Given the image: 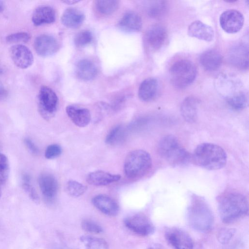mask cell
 <instances>
[{
  "label": "cell",
  "instance_id": "obj_1",
  "mask_svg": "<svg viewBox=\"0 0 249 249\" xmlns=\"http://www.w3.org/2000/svg\"><path fill=\"white\" fill-rule=\"evenodd\" d=\"M220 218L226 224L233 223L248 215L249 203L240 193L230 192L220 195L217 199Z\"/></svg>",
  "mask_w": 249,
  "mask_h": 249
},
{
  "label": "cell",
  "instance_id": "obj_2",
  "mask_svg": "<svg viewBox=\"0 0 249 249\" xmlns=\"http://www.w3.org/2000/svg\"><path fill=\"white\" fill-rule=\"evenodd\" d=\"M191 160L196 165L209 170H216L225 166L227 156L220 146L205 142L198 145L195 149Z\"/></svg>",
  "mask_w": 249,
  "mask_h": 249
},
{
  "label": "cell",
  "instance_id": "obj_3",
  "mask_svg": "<svg viewBox=\"0 0 249 249\" xmlns=\"http://www.w3.org/2000/svg\"><path fill=\"white\" fill-rule=\"evenodd\" d=\"M187 216L190 226L200 232H207L213 228L214 216L212 210L201 196L193 195L187 209Z\"/></svg>",
  "mask_w": 249,
  "mask_h": 249
},
{
  "label": "cell",
  "instance_id": "obj_4",
  "mask_svg": "<svg viewBox=\"0 0 249 249\" xmlns=\"http://www.w3.org/2000/svg\"><path fill=\"white\" fill-rule=\"evenodd\" d=\"M158 152L171 165L187 164L191 160L189 153L180 144L178 139L172 135H166L159 142Z\"/></svg>",
  "mask_w": 249,
  "mask_h": 249
},
{
  "label": "cell",
  "instance_id": "obj_5",
  "mask_svg": "<svg viewBox=\"0 0 249 249\" xmlns=\"http://www.w3.org/2000/svg\"><path fill=\"white\" fill-rule=\"evenodd\" d=\"M152 166L150 155L142 149L133 150L126 155L124 162L125 176L130 179H138L146 174Z\"/></svg>",
  "mask_w": 249,
  "mask_h": 249
},
{
  "label": "cell",
  "instance_id": "obj_6",
  "mask_svg": "<svg viewBox=\"0 0 249 249\" xmlns=\"http://www.w3.org/2000/svg\"><path fill=\"white\" fill-rule=\"evenodd\" d=\"M196 73L195 65L187 59L176 61L169 70L171 83L179 89L185 88L191 84L195 80Z\"/></svg>",
  "mask_w": 249,
  "mask_h": 249
},
{
  "label": "cell",
  "instance_id": "obj_7",
  "mask_svg": "<svg viewBox=\"0 0 249 249\" xmlns=\"http://www.w3.org/2000/svg\"><path fill=\"white\" fill-rule=\"evenodd\" d=\"M37 100L38 110L42 117L46 120L53 118L58 105V99L55 92L47 86H42Z\"/></svg>",
  "mask_w": 249,
  "mask_h": 249
},
{
  "label": "cell",
  "instance_id": "obj_8",
  "mask_svg": "<svg viewBox=\"0 0 249 249\" xmlns=\"http://www.w3.org/2000/svg\"><path fill=\"white\" fill-rule=\"evenodd\" d=\"M124 224L129 230L142 236H149L155 231V226L150 219L142 213L135 214L125 218Z\"/></svg>",
  "mask_w": 249,
  "mask_h": 249
},
{
  "label": "cell",
  "instance_id": "obj_9",
  "mask_svg": "<svg viewBox=\"0 0 249 249\" xmlns=\"http://www.w3.org/2000/svg\"><path fill=\"white\" fill-rule=\"evenodd\" d=\"M168 38L166 28L161 24L150 26L144 35V42L146 47L152 51L160 50L165 44Z\"/></svg>",
  "mask_w": 249,
  "mask_h": 249
},
{
  "label": "cell",
  "instance_id": "obj_10",
  "mask_svg": "<svg viewBox=\"0 0 249 249\" xmlns=\"http://www.w3.org/2000/svg\"><path fill=\"white\" fill-rule=\"evenodd\" d=\"M164 237L167 243L174 249H193L191 237L184 230L177 227L165 229Z\"/></svg>",
  "mask_w": 249,
  "mask_h": 249
},
{
  "label": "cell",
  "instance_id": "obj_11",
  "mask_svg": "<svg viewBox=\"0 0 249 249\" xmlns=\"http://www.w3.org/2000/svg\"><path fill=\"white\" fill-rule=\"evenodd\" d=\"M244 21L242 14L234 9L224 11L219 18L221 28L226 32L230 34L239 32L243 27Z\"/></svg>",
  "mask_w": 249,
  "mask_h": 249
},
{
  "label": "cell",
  "instance_id": "obj_12",
  "mask_svg": "<svg viewBox=\"0 0 249 249\" xmlns=\"http://www.w3.org/2000/svg\"><path fill=\"white\" fill-rule=\"evenodd\" d=\"M9 53L15 65L20 69H27L33 63L32 52L23 44L13 45L10 48Z\"/></svg>",
  "mask_w": 249,
  "mask_h": 249
},
{
  "label": "cell",
  "instance_id": "obj_13",
  "mask_svg": "<svg viewBox=\"0 0 249 249\" xmlns=\"http://www.w3.org/2000/svg\"><path fill=\"white\" fill-rule=\"evenodd\" d=\"M59 43L53 36L43 34L34 40V47L36 53L42 57H47L55 53L59 49Z\"/></svg>",
  "mask_w": 249,
  "mask_h": 249
},
{
  "label": "cell",
  "instance_id": "obj_14",
  "mask_svg": "<svg viewBox=\"0 0 249 249\" xmlns=\"http://www.w3.org/2000/svg\"><path fill=\"white\" fill-rule=\"evenodd\" d=\"M38 184L41 192L46 199L53 200L56 196L58 184L55 178L49 173H42L38 177Z\"/></svg>",
  "mask_w": 249,
  "mask_h": 249
},
{
  "label": "cell",
  "instance_id": "obj_15",
  "mask_svg": "<svg viewBox=\"0 0 249 249\" xmlns=\"http://www.w3.org/2000/svg\"><path fill=\"white\" fill-rule=\"evenodd\" d=\"M94 206L99 211L108 216H115L119 212L117 203L110 196L105 195H98L92 200Z\"/></svg>",
  "mask_w": 249,
  "mask_h": 249
},
{
  "label": "cell",
  "instance_id": "obj_16",
  "mask_svg": "<svg viewBox=\"0 0 249 249\" xmlns=\"http://www.w3.org/2000/svg\"><path fill=\"white\" fill-rule=\"evenodd\" d=\"M66 112L72 122L78 127H85L90 122V113L89 110L86 108L74 105H69L66 107Z\"/></svg>",
  "mask_w": 249,
  "mask_h": 249
},
{
  "label": "cell",
  "instance_id": "obj_17",
  "mask_svg": "<svg viewBox=\"0 0 249 249\" xmlns=\"http://www.w3.org/2000/svg\"><path fill=\"white\" fill-rule=\"evenodd\" d=\"M121 176L102 170H97L89 173L87 176V182L94 186H106L117 182Z\"/></svg>",
  "mask_w": 249,
  "mask_h": 249
},
{
  "label": "cell",
  "instance_id": "obj_18",
  "mask_svg": "<svg viewBox=\"0 0 249 249\" xmlns=\"http://www.w3.org/2000/svg\"><path fill=\"white\" fill-rule=\"evenodd\" d=\"M188 34L191 37L207 42L212 41L214 36L213 29L199 20L194 21L189 25Z\"/></svg>",
  "mask_w": 249,
  "mask_h": 249
},
{
  "label": "cell",
  "instance_id": "obj_19",
  "mask_svg": "<svg viewBox=\"0 0 249 249\" xmlns=\"http://www.w3.org/2000/svg\"><path fill=\"white\" fill-rule=\"evenodd\" d=\"M55 19V12L53 8L48 5H40L33 12L32 20L36 26L53 22Z\"/></svg>",
  "mask_w": 249,
  "mask_h": 249
},
{
  "label": "cell",
  "instance_id": "obj_20",
  "mask_svg": "<svg viewBox=\"0 0 249 249\" xmlns=\"http://www.w3.org/2000/svg\"><path fill=\"white\" fill-rule=\"evenodd\" d=\"M222 62V56L216 50L211 49L203 53L200 57V62L202 67L209 71L218 70Z\"/></svg>",
  "mask_w": 249,
  "mask_h": 249
},
{
  "label": "cell",
  "instance_id": "obj_21",
  "mask_svg": "<svg viewBox=\"0 0 249 249\" xmlns=\"http://www.w3.org/2000/svg\"><path fill=\"white\" fill-rule=\"evenodd\" d=\"M198 104V99L194 96L187 97L183 101L180 106V112L186 122L189 123L196 122Z\"/></svg>",
  "mask_w": 249,
  "mask_h": 249
},
{
  "label": "cell",
  "instance_id": "obj_22",
  "mask_svg": "<svg viewBox=\"0 0 249 249\" xmlns=\"http://www.w3.org/2000/svg\"><path fill=\"white\" fill-rule=\"evenodd\" d=\"M158 82L154 78H148L141 84L138 90L140 99L143 102L153 100L158 92Z\"/></svg>",
  "mask_w": 249,
  "mask_h": 249
},
{
  "label": "cell",
  "instance_id": "obj_23",
  "mask_svg": "<svg viewBox=\"0 0 249 249\" xmlns=\"http://www.w3.org/2000/svg\"><path fill=\"white\" fill-rule=\"evenodd\" d=\"M84 19V14L78 9L73 7L66 9L61 18L62 24L71 28H75L80 26Z\"/></svg>",
  "mask_w": 249,
  "mask_h": 249
},
{
  "label": "cell",
  "instance_id": "obj_24",
  "mask_svg": "<svg viewBox=\"0 0 249 249\" xmlns=\"http://www.w3.org/2000/svg\"><path fill=\"white\" fill-rule=\"evenodd\" d=\"M118 26L125 31L138 32L142 27V18L137 13L129 11L125 13L121 18Z\"/></svg>",
  "mask_w": 249,
  "mask_h": 249
},
{
  "label": "cell",
  "instance_id": "obj_25",
  "mask_svg": "<svg viewBox=\"0 0 249 249\" xmlns=\"http://www.w3.org/2000/svg\"><path fill=\"white\" fill-rule=\"evenodd\" d=\"M98 70L95 64L88 59L79 60L76 64V73L77 76L84 80H90L97 75Z\"/></svg>",
  "mask_w": 249,
  "mask_h": 249
},
{
  "label": "cell",
  "instance_id": "obj_26",
  "mask_svg": "<svg viewBox=\"0 0 249 249\" xmlns=\"http://www.w3.org/2000/svg\"><path fill=\"white\" fill-rule=\"evenodd\" d=\"M248 47L243 45L234 46L231 51L230 59L236 67L246 69L249 66Z\"/></svg>",
  "mask_w": 249,
  "mask_h": 249
},
{
  "label": "cell",
  "instance_id": "obj_27",
  "mask_svg": "<svg viewBox=\"0 0 249 249\" xmlns=\"http://www.w3.org/2000/svg\"><path fill=\"white\" fill-rule=\"evenodd\" d=\"M226 100L229 107L235 110H242L248 105V96L244 90L227 97Z\"/></svg>",
  "mask_w": 249,
  "mask_h": 249
},
{
  "label": "cell",
  "instance_id": "obj_28",
  "mask_svg": "<svg viewBox=\"0 0 249 249\" xmlns=\"http://www.w3.org/2000/svg\"><path fill=\"white\" fill-rule=\"evenodd\" d=\"M80 240L86 249H108L107 242L104 239L89 235L80 237Z\"/></svg>",
  "mask_w": 249,
  "mask_h": 249
},
{
  "label": "cell",
  "instance_id": "obj_29",
  "mask_svg": "<svg viewBox=\"0 0 249 249\" xmlns=\"http://www.w3.org/2000/svg\"><path fill=\"white\" fill-rule=\"evenodd\" d=\"M119 2L117 0H96L95 7L102 14L108 15L114 13L118 9Z\"/></svg>",
  "mask_w": 249,
  "mask_h": 249
},
{
  "label": "cell",
  "instance_id": "obj_30",
  "mask_svg": "<svg viewBox=\"0 0 249 249\" xmlns=\"http://www.w3.org/2000/svg\"><path fill=\"white\" fill-rule=\"evenodd\" d=\"M87 187L74 180H69L66 185V191L69 195L77 197L83 195L87 191Z\"/></svg>",
  "mask_w": 249,
  "mask_h": 249
},
{
  "label": "cell",
  "instance_id": "obj_31",
  "mask_svg": "<svg viewBox=\"0 0 249 249\" xmlns=\"http://www.w3.org/2000/svg\"><path fill=\"white\" fill-rule=\"evenodd\" d=\"M167 8V3L165 1H154L150 5L148 13L151 17L160 18L166 13Z\"/></svg>",
  "mask_w": 249,
  "mask_h": 249
},
{
  "label": "cell",
  "instance_id": "obj_32",
  "mask_svg": "<svg viewBox=\"0 0 249 249\" xmlns=\"http://www.w3.org/2000/svg\"><path fill=\"white\" fill-rule=\"evenodd\" d=\"M123 128L118 125L112 128L107 135L105 142L108 145H113L118 143L123 138Z\"/></svg>",
  "mask_w": 249,
  "mask_h": 249
},
{
  "label": "cell",
  "instance_id": "obj_33",
  "mask_svg": "<svg viewBox=\"0 0 249 249\" xmlns=\"http://www.w3.org/2000/svg\"><path fill=\"white\" fill-rule=\"evenodd\" d=\"M22 187L25 192L35 203H39V196L35 189L31 184L30 176L28 174H24L22 176Z\"/></svg>",
  "mask_w": 249,
  "mask_h": 249
},
{
  "label": "cell",
  "instance_id": "obj_34",
  "mask_svg": "<svg viewBox=\"0 0 249 249\" xmlns=\"http://www.w3.org/2000/svg\"><path fill=\"white\" fill-rule=\"evenodd\" d=\"M92 40V35L88 30H82L78 32L75 36L74 42L78 47H84L89 44Z\"/></svg>",
  "mask_w": 249,
  "mask_h": 249
},
{
  "label": "cell",
  "instance_id": "obj_35",
  "mask_svg": "<svg viewBox=\"0 0 249 249\" xmlns=\"http://www.w3.org/2000/svg\"><path fill=\"white\" fill-rule=\"evenodd\" d=\"M31 38V36L27 32H18L7 36L6 37V41L9 44L14 45L20 44V43H26Z\"/></svg>",
  "mask_w": 249,
  "mask_h": 249
},
{
  "label": "cell",
  "instance_id": "obj_36",
  "mask_svg": "<svg viewBox=\"0 0 249 249\" xmlns=\"http://www.w3.org/2000/svg\"><path fill=\"white\" fill-rule=\"evenodd\" d=\"M9 173V165L7 157L0 155V185L4 184L7 181Z\"/></svg>",
  "mask_w": 249,
  "mask_h": 249
},
{
  "label": "cell",
  "instance_id": "obj_37",
  "mask_svg": "<svg viewBox=\"0 0 249 249\" xmlns=\"http://www.w3.org/2000/svg\"><path fill=\"white\" fill-rule=\"evenodd\" d=\"M234 228H224L220 230L217 233V238L219 243L226 245L229 243L236 232Z\"/></svg>",
  "mask_w": 249,
  "mask_h": 249
},
{
  "label": "cell",
  "instance_id": "obj_38",
  "mask_svg": "<svg viewBox=\"0 0 249 249\" xmlns=\"http://www.w3.org/2000/svg\"><path fill=\"white\" fill-rule=\"evenodd\" d=\"M82 228L87 232L98 234L103 232L102 227L96 222L89 219H84L81 222Z\"/></svg>",
  "mask_w": 249,
  "mask_h": 249
},
{
  "label": "cell",
  "instance_id": "obj_39",
  "mask_svg": "<svg viewBox=\"0 0 249 249\" xmlns=\"http://www.w3.org/2000/svg\"><path fill=\"white\" fill-rule=\"evenodd\" d=\"M62 152L61 147L57 144L48 146L45 152V157L47 159H53L59 157Z\"/></svg>",
  "mask_w": 249,
  "mask_h": 249
},
{
  "label": "cell",
  "instance_id": "obj_40",
  "mask_svg": "<svg viewBox=\"0 0 249 249\" xmlns=\"http://www.w3.org/2000/svg\"><path fill=\"white\" fill-rule=\"evenodd\" d=\"M24 143L30 152L34 155L39 153V149L35 143L29 138H26L24 140Z\"/></svg>",
  "mask_w": 249,
  "mask_h": 249
},
{
  "label": "cell",
  "instance_id": "obj_41",
  "mask_svg": "<svg viewBox=\"0 0 249 249\" xmlns=\"http://www.w3.org/2000/svg\"><path fill=\"white\" fill-rule=\"evenodd\" d=\"M7 91L4 87L0 83V97H4L7 95Z\"/></svg>",
  "mask_w": 249,
  "mask_h": 249
},
{
  "label": "cell",
  "instance_id": "obj_42",
  "mask_svg": "<svg viewBox=\"0 0 249 249\" xmlns=\"http://www.w3.org/2000/svg\"><path fill=\"white\" fill-rule=\"evenodd\" d=\"M4 3L3 1L0 0V13L2 12L4 9Z\"/></svg>",
  "mask_w": 249,
  "mask_h": 249
},
{
  "label": "cell",
  "instance_id": "obj_43",
  "mask_svg": "<svg viewBox=\"0 0 249 249\" xmlns=\"http://www.w3.org/2000/svg\"><path fill=\"white\" fill-rule=\"evenodd\" d=\"M148 249H161L159 245H155L154 246L149 247Z\"/></svg>",
  "mask_w": 249,
  "mask_h": 249
},
{
  "label": "cell",
  "instance_id": "obj_44",
  "mask_svg": "<svg viewBox=\"0 0 249 249\" xmlns=\"http://www.w3.org/2000/svg\"><path fill=\"white\" fill-rule=\"evenodd\" d=\"M78 0H64L63 1V2L68 3V4H73L74 3H76L78 2Z\"/></svg>",
  "mask_w": 249,
  "mask_h": 249
},
{
  "label": "cell",
  "instance_id": "obj_45",
  "mask_svg": "<svg viewBox=\"0 0 249 249\" xmlns=\"http://www.w3.org/2000/svg\"><path fill=\"white\" fill-rule=\"evenodd\" d=\"M2 73V69L0 67V74Z\"/></svg>",
  "mask_w": 249,
  "mask_h": 249
},
{
  "label": "cell",
  "instance_id": "obj_46",
  "mask_svg": "<svg viewBox=\"0 0 249 249\" xmlns=\"http://www.w3.org/2000/svg\"><path fill=\"white\" fill-rule=\"evenodd\" d=\"M0 197L1 196V188H0Z\"/></svg>",
  "mask_w": 249,
  "mask_h": 249
},
{
  "label": "cell",
  "instance_id": "obj_47",
  "mask_svg": "<svg viewBox=\"0 0 249 249\" xmlns=\"http://www.w3.org/2000/svg\"><path fill=\"white\" fill-rule=\"evenodd\" d=\"M0 154H1L0 153Z\"/></svg>",
  "mask_w": 249,
  "mask_h": 249
}]
</instances>
